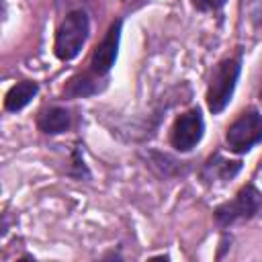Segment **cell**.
<instances>
[{
	"label": "cell",
	"instance_id": "cell-1",
	"mask_svg": "<svg viewBox=\"0 0 262 262\" xmlns=\"http://www.w3.org/2000/svg\"><path fill=\"white\" fill-rule=\"evenodd\" d=\"M88 33H90V20H88V14L84 10H72L59 25L57 33H55V45H53V51L55 55L61 59V61H70L74 59L86 39H88Z\"/></svg>",
	"mask_w": 262,
	"mask_h": 262
},
{
	"label": "cell",
	"instance_id": "cell-2",
	"mask_svg": "<svg viewBox=\"0 0 262 262\" xmlns=\"http://www.w3.org/2000/svg\"><path fill=\"white\" fill-rule=\"evenodd\" d=\"M239 70H242L239 59L227 57V59H221L211 72V80L207 88V106L213 115L221 113L229 104L239 78Z\"/></svg>",
	"mask_w": 262,
	"mask_h": 262
},
{
	"label": "cell",
	"instance_id": "cell-3",
	"mask_svg": "<svg viewBox=\"0 0 262 262\" xmlns=\"http://www.w3.org/2000/svg\"><path fill=\"white\" fill-rule=\"evenodd\" d=\"M225 141L231 151L246 154L250 151L258 141H262V115L256 108L244 111L225 133Z\"/></svg>",
	"mask_w": 262,
	"mask_h": 262
},
{
	"label": "cell",
	"instance_id": "cell-4",
	"mask_svg": "<svg viewBox=\"0 0 262 262\" xmlns=\"http://www.w3.org/2000/svg\"><path fill=\"white\" fill-rule=\"evenodd\" d=\"M260 203H262V194L252 184H246L231 201H227L215 209V219L219 225L227 227L235 221L254 217L260 209Z\"/></svg>",
	"mask_w": 262,
	"mask_h": 262
},
{
	"label": "cell",
	"instance_id": "cell-5",
	"mask_svg": "<svg viewBox=\"0 0 262 262\" xmlns=\"http://www.w3.org/2000/svg\"><path fill=\"white\" fill-rule=\"evenodd\" d=\"M203 131H205V121L199 108H190L182 113L174 121V127L170 133L172 147L178 151H190L203 139Z\"/></svg>",
	"mask_w": 262,
	"mask_h": 262
},
{
	"label": "cell",
	"instance_id": "cell-6",
	"mask_svg": "<svg viewBox=\"0 0 262 262\" xmlns=\"http://www.w3.org/2000/svg\"><path fill=\"white\" fill-rule=\"evenodd\" d=\"M121 27L123 20H115L104 35V39L94 47L92 57H90V74L94 76H106L108 70L115 66L117 53H119V41H121Z\"/></svg>",
	"mask_w": 262,
	"mask_h": 262
},
{
	"label": "cell",
	"instance_id": "cell-7",
	"mask_svg": "<svg viewBox=\"0 0 262 262\" xmlns=\"http://www.w3.org/2000/svg\"><path fill=\"white\" fill-rule=\"evenodd\" d=\"M70 125H72V117L61 106H49V108L41 111L37 117V127L47 135L63 133L66 129H70Z\"/></svg>",
	"mask_w": 262,
	"mask_h": 262
},
{
	"label": "cell",
	"instance_id": "cell-8",
	"mask_svg": "<svg viewBox=\"0 0 262 262\" xmlns=\"http://www.w3.org/2000/svg\"><path fill=\"white\" fill-rule=\"evenodd\" d=\"M39 92V84L37 82H31V80H23L18 84H14L8 92H6V98H4V108L10 111V113H16L20 108H25L33 96Z\"/></svg>",
	"mask_w": 262,
	"mask_h": 262
},
{
	"label": "cell",
	"instance_id": "cell-9",
	"mask_svg": "<svg viewBox=\"0 0 262 262\" xmlns=\"http://www.w3.org/2000/svg\"><path fill=\"white\" fill-rule=\"evenodd\" d=\"M242 168V162H229V160H223L219 154H215L213 158H209V162L205 164L203 168V178L207 182H213V180H231Z\"/></svg>",
	"mask_w": 262,
	"mask_h": 262
},
{
	"label": "cell",
	"instance_id": "cell-10",
	"mask_svg": "<svg viewBox=\"0 0 262 262\" xmlns=\"http://www.w3.org/2000/svg\"><path fill=\"white\" fill-rule=\"evenodd\" d=\"M98 76H90V74H80V76H74L66 90H63V96H72V98H80V96H90L98 90V86L94 84Z\"/></svg>",
	"mask_w": 262,
	"mask_h": 262
},
{
	"label": "cell",
	"instance_id": "cell-11",
	"mask_svg": "<svg viewBox=\"0 0 262 262\" xmlns=\"http://www.w3.org/2000/svg\"><path fill=\"white\" fill-rule=\"evenodd\" d=\"M227 0H190V4L201 12H213L225 6Z\"/></svg>",
	"mask_w": 262,
	"mask_h": 262
}]
</instances>
